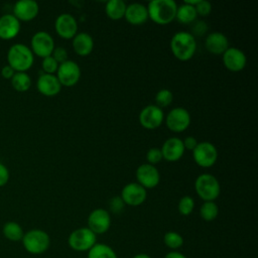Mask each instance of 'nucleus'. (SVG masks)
<instances>
[{
  "mask_svg": "<svg viewBox=\"0 0 258 258\" xmlns=\"http://www.w3.org/2000/svg\"><path fill=\"white\" fill-rule=\"evenodd\" d=\"M167 128L175 133L183 132L190 124V115L188 111L182 107H176L169 111L165 118Z\"/></svg>",
  "mask_w": 258,
  "mask_h": 258,
  "instance_id": "obj_10",
  "label": "nucleus"
},
{
  "mask_svg": "<svg viewBox=\"0 0 258 258\" xmlns=\"http://www.w3.org/2000/svg\"><path fill=\"white\" fill-rule=\"evenodd\" d=\"M222 60L225 68L234 73L242 71L247 63L245 53L237 47H228L222 54Z\"/></svg>",
  "mask_w": 258,
  "mask_h": 258,
  "instance_id": "obj_16",
  "label": "nucleus"
},
{
  "mask_svg": "<svg viewBox=\"0 0 258 258\" xmlns=\"http://www.w3.org/2000/svg\"><path fill=\"white\" fill-rule=\"evenodd\" d=\"M162 159H163V157H162V153H161L160 148L152 147L146 153L147 163H149L151 165H155V164L159 163Z\"/></svg>",
  "mask_w": 258,
  "mask_h": 258,
  "instance_id": "obj_34",
  "label": "nucleus"
},
{
  "mask_svg": "<svg viewBox=\"0 0 258 258\" xmlns=\"http://www.w3.org/2000/svg\"><path fill=\"white\" fill-rule=\"evenodd\" d=\"M120 197L125 205L137 207L145 202L147 198V191L139 183L130 182L124 185Z\"/></svg>",
  "mask_w": 258,
  "mask_h": 258,
  "instance_id": "obj_14",
  "label": "nucleus"
},
{
  "mask_svg": "<svg viewBox=\"0 0 258 258\" xmlns=\"http://www.w3.org/2000/svg\"><path fill=\"white\" fill-rule=\"evenodd\" d=\"M195 208V201L190 196L182 197L177 205V210L180 215L188 216L191 214Z\"/></svg>",
  "mask_w": 258,
  "mask_h": 258,
  "instance_id": "obj_32",
  "label": "nucleus"
},
{
  "mask_svg": "<svg viewBox=\"0 0 258 258\" xmlns=\"http://www.w3.org/2000/svg\"><path fill=\"white\" fill-rule=\"evenodd\" d=\"M126 6V3L122 0H110L106 3L105 11L110 19L119 20L124 17Z\"/></svg>",
  "mask_w": 258,
  "mask_h": 258,
  "instance_id": "obj_24",
  "label": "nucleus"
},
{
  "mask_svg": "<svg viewBox=\"0 0 258 258\" xmlns=\"http://www.w3.org/2000/svg\"><path fill=\"white\" fill-rule=\"evenodd\" d=\"M51 56L58 62V63H61L66 60H68V51L61 47V46H57V47H54L52 53H51Z\"/></svg>",
  "mask_w": 258,
  "mask_h": 258,
  "instance_id": "obj_37",
  "label": "nucleus"
},
{
  "mask_svg": "<svg viewBox=\"0 0 258 258\" xmlns=\"http://www.w3.org/2000/svg\"><path fill=\"white\" fill-rule=\"evenodd\" d=\"M58 66H59V63L51 55L42 58L41 67H42V71L44 72V74L54 75L58 69Z\"/></svg>",
  "mask_w": 258,
  "mask_h": 258,
  "instance_id": "obj_33",
  "label": "nucleus"
},
{
  "mask_svg": "<svg viewBox=\"0 0 258 258\" xmlns=\"http://www.w3.org/2000/svg\"><path fill=\"white\" fill-rule=\"evenodd\" d=\"M170 49L174 57L178 60H189L197 50L196 38L190 32L178 31L171 37Z\"/></svg>",
  "mask_w": 258,
  "mask_h": 258,
  "instance_id": "obj_2",
  "label": "nucleus"
},
{
  "mask_svg": "<svg viewBox=\"0 0 258 258\" xmlns=\"http://www.w3.org/2000/svg\"><path fill=\"white\" fill-rule=\"evenodd\" d=\"M7 61L15 73H26L33 64L34 54L27 45L15 43L7 51Z\"/></svg>",
  "mask_w": 258,
  "mask_h": 258,
  "instance_id": "obj_3",
  "label": "nucleus"
},
{
  "mask_svg": "<svg viewBox=\"0 0 258 258\" xmlns=\"http://www.w3.org/2000/svg\"><path fill=\"white\" fill-rule=\"evenodd\" d=\"M55 76L61 87H73L80 81L81 69L76 61L68 59L59 63Z\"/></svg>",
  "mask_w": 258,
  "mask_h": 258,
  "instance_id": "obj_9",
  "label": "nucleus"
},
{
  "mask_svg": "<svg viewBox=\"0 0 258 258\" xmlns=\"http://www.w3.org/2000/svg\"><path fill=\"white\" fill-rule=\"evenodd\" d=\"M146 7L148 18L156 24L166 25L175 19L177 5L173 0H152Z\"/></svg>",
  "mask_w": 258,
  "mask_h": 258,
  "instance_id": "obj_1",
  "label": "nucleus"
},
{
  "mask_svg": "<svg viewBox=\"0 0 258 258\" xmlns=\"http://www.w3.org/2000/svg\"><path fill=\"white\" fill-rule=\"evenodd\" d=\"M205 46L213 54H223L229 47V40L224 33L214 31L207 36Z\"/></svg>",
  "mask_w": 258,
  "mask_h": 258,
  "instance_id": "obj_22",
  "label": "nucleus"
},
{
  "mask_svg": "<svg viewBox=\"0 0 258 258\" xmlns=\"http://www.w3.org/2000/svg\"><path fill=\"white\" fill-rule=\"evenodd\" d=\"M197 14L201 16H208L212 11V4L206 0H199L195 6Z\"/></svg>",
  "mask_w": 258,
  "mask_h": 258,
  "instance_id": "obj_35",
  "label": "nucleus"
},
{
  "mask_svg": "<svg viewBox=\"0 0 258 258\" xmlns=\"http://www.w3.org/2000/svg\"><path fill=\"white\" fill-rule=\"evenodd\" d=\"M9 176L10 174L8 168L3 163L0 162V187L4 186L8 182Z\"/></svg>",
  "mask_w": 258,
  "mask_h": 258,
  "instance_id": "obj_39",
  "label": "nucleus"
},
{
  "mask_svg": "<svg viewBox=\"0 0 258 258\" xmlns=\"http://www.w3.org/2000/svg\"><path fill=\"white\" fill-rule=\"evenodd\" d=\"M88 252V258H117L115 251L103 243H96Z\"/></svg>",
  "mask_w": 258,
  "mask_h": 258,
  "instance_id": "obj_27",
  "label": "nucleus"
},
{
  "mask_svg": "<svg viewBox=\"0 0 258 258\" xmlns=\"http://www.w3.org/2000/svg\"><path fill=\"white\" fill-rule=\"evenodd\" d=\"M14 74H15L14 70H13L10 66H8V64L4 66V67L1 69V76H2L4 79H6V80H11V78L14 76Z\"/></svg>",
  "mask_w": 258,
  "mask_h": 258,
  "instance_id": "obj_41",
  "label": "nucleus"
},
{
  "mask_svg": "<svg viewBox=\"0 0 258 258\" xmlns=\"http://www.w3.org/2000/svg\"><path fill=\"white\" fill-rule=\"evenodd\" d=\"M54 47L53 38L46 31H37L31 37L30 49L33 54L41 58L51 55Z\"/></svg>",
  "mask_w": 258,
  "mask_h": 258,
  "instance_id": "obj_8",
  "label": "nucleus"
},
{
  "mask_svg": "<svg viewBox=\"0 0 258 258\" xmlns=\"http://www.w3.org/2000/svg\"><path fill=\"white\" fill-rule=\"evenodd\" d=\"M39 12V6L34 0H19L13 6V15L19 21H30Z\"/></svg>",
  "mask_w": 258,
  "mask_h": 258,
  "instance_id": "obj_17",
  "label": "nucleus"
},
{
  "mask_svg": "<svg viewBox=\"0 0 258 258\" xmlns=\"http://www.w3.org/2000/svg\"><path fill=\"white\" fill-rule=\"evenodd\" d=\"M197 16H198V14H197L195 6H191V5H188L185 3L177 6L175 19L179 23L189 24L196 20Z\"/></svg>",
  "mask_w": 258,
  "mask_h": 258,
  "instance_id": "obj_26",
  "label": "nucleus"
},
{
  "mask_svg": "<svg viewBox=\"0 0 258 258\" xmlns=\"http://www.w3.org/2000/svg\"><path fill=\"white\" fill-rule=\"evenodd\" d=\"M164 258H187L186 256H184L183 254L179 253V252H176V251H172V252H169L165 255Z\"/></svg>",
  "mask_w": 258,
  "mask_h": 258,
  "instance_id": "obj_42",
  "label": "nucleus"
},
{
  "mask_svg": "<svg viewBox=\"0 0 258 258\" xmlns=\"http://www.w3.org/2000/svg\"><path fill=\"white\" fill-rule=\"evenodd\" d=\"M191 31H192V35H204L207 31H208V25L205 21L203 20H200V21H197L194 25H192V28H191Z\"/></svg>",
  "mask_w": 258,
  "mask_h": 258,
  "instance_id": "obj_38",
  "label": "nucleus"
},
{
  "mask_svg": "<svg viewBox=\"0 0 258 258\" xmlns=\"http://www.w3.org/2000/svg\"><path fill=\"white\" fill-rule=\"evenodd\" d=\"M20 21L13 14H4L0 17V38L13 39L20 31Z\"/></svg>",
  "mask_w": 258,
  "mask_h": 258,
  "instance_id": "obj_20",
  "label": "nucleus"
},
{
  "mask_svg": "<svg viewBox=\"0 0 258 258\" xmlns=\"http://www.w3.org/2000/svg\"><path fill=\"white\" fill-rule=\"evenodd\" d=\"M56 33L64 39H72L78 33V22L70 13L59 14L54 22Z\"/></svg>",
  "mask_w": 258,
  "mask_h": 258,
  "instance_id": "obj_15",
  "label": "nucleus"
},
{
  "mask_svg": "<svg viewBox=\"0 0 258 258\" xmlns=\"http://www.w3.org/2000/svg\"><path fill=\"white\" fill-rule=\"evenodd\" d=\"M198 143H199L198 140H197L195 137H192V136H187V137H185V138L182 140V144H183L184 149L191 150V151L197 147Z\"/></svg>",
  "mask_w": 258,
  "mask_h": 258,
  "instance_id": "obj_40",
  "label": "nucleus"
},
{
  "mask_svg": "<svg viewBox=\"0 0 258 258\" xmlns=\"http://www.w3.org/2000/svg\"><path fill=\"white\" fill-rule=\"evenodd\" d=\"M124 18L129 24L142 25L149 19L147 7L141 3H131L126 6Z\"/></svg>",
  "mask_w": 258,
  "mask_h": 258,
  "instance_id": "obj_21",
  "label": "nucleus"
},
{
  "mask_svg": "<svg viewBox=\"0 0 258 258\" xmlns=\"http://www.w3.org/2000/svg\"><path fill=\"white\" fill-rule=\"evenodd\" d=\"M73 48L81 56L89 55L94 48L93 37L87 32H78L73 38Z\"/></svg>",
  "mask_w": 258,
  "mask_h": 258,
  "instance_id": "obj_23",
  "label": "nucleus"
},
{
  "mask_svg": "<svg viewBox=\"0 0 258 258\" xmlns=\"http://www.w3.org/2000/svg\"><path fill=\"white\" fill-rule=\"evenodd\" d=\"M21 242L28 253L32 255H39L48 249L50 245V238L45 231L32 229L24 233Z\"/></svg>",
  "mask_w": 258,
  "mask_h": 258,
  "instance_id": "obj_4",
  "label": "nucleus"
},
{
  "mask_svg": "<svg viewBox=\"0 0 258 258\" xmlns=\"http://www.w3.org/2000/svg\"><path fill=\"white\" fill-rule=\"evenodd\" d=\"M192 157L199 166L205 168L211 167L218 159V150L211 142H199L197 147L192 150Z\"/></svg>",
  "mask_w": 258,
  "mask_h": 258,
  "instance_id": "obj_7",
  "label": "nucleus"
},
{
  "mask_svg": "<svg viewBox=\"0 0 258 258\" xmlns=\"http://www.w3.org/2000/svg\"><path fill=\"white\" fill-rule=\"evenodd\" d=\"M195 189L203 201L214 202L220 196L221 185L215 175L202 173L196 178Z\"/></svg>",
  "mask_w": 258,
  "mask_h": 258,
  "instance_id": "obj_5",
  "label": "nucleus"
},
{
  "mask_svg": "<svg viewBox=\"0 0 258 258\" xmlns=\"http://www.w3.org/2000/svg\"><path fill=\"white\" fill-rule=\"evenodd\" d=\"M219 215V207L215 202H204L200 208V216L207 222L214 221Z\"/></svg>",
  "mask_w": 258,
  "mask_h": 258,
  "instance_id": "obj_29",
  "label": "nucleus"
},
{
  "mask_svg": "<svg viewBox=\"0 0 258 258\" xmlns=\"http://www.w3.org/2000/svg\"><path fill=\"white\" fill-rule=\"evenodd\" d=\"M132 258H151L149 255L144 254V253H140V254H136L135 256H133Z\"/></svg>",
  "mask_w": 258,
  "mask_h": 258,
  "instance_id": "obj_43",
  "label": "nucleus"
},
{
  "mask_svg": "<svg viewBox=\"0 0 258 258\" xmlns=\"http://www.w3.org/2000/svg\"><path fill=\"white\" fill-rule=\"evenodd\" d=\"M172 100H173V95L167 89H161L155 95L156 106L159 107L160 109L169 106L172 103Z\"/></svg>",
  "mask_w": 258,
  "mask_h": 258,
  "instance_id": "obj_31",
  "label": "nucleus"
},
{
  "mask_svg": "<svg viewBox=\"0 0 258 258\" xmlns=\"http://www.w3.org/2000/svg\"><path fill=\"white\" fill-rule=\"evenodd\" d=\"M124 207H125V204L120 196L113 197L109 201V208H110L111 212H113L114 214H119L120 212H122Z\"/></svg>",
  "mask_w": 258,
  "mask_h": 258,
  "instance_id": "obj_36",
  "label": "nucleus"
},
{
  "mask_svg": "<svg viewBox=\"0 0 258 258\" xmlns=\"http://www.w3.org/2000/svg\"><path fill=\"white\" fill-rule=\"evenodd\" d=\"M2 233L7 240L12 241V242L21 241L23 238V235H24L22 227L18 223L13 222V221L6 222L3 225Z\"/></svg>",
  "mask_w": 258,
  "mask_h": 258,
  "instance_id": "obj_25",
  "label": "nucleus"
},
{
  "mask_svg": "<svg viewBox=\"0 0 258 258\" xmlns=\"http://www.w3.org/2000/svg\"><path fill=\"white\" fill-rule=\"evenodd\" d=\"M163 242H164V244L167 248L172 249V250H176V249L180 248L183 245V238L177 232L169 231V232H166L164 234Z\"/></svg>",
  "mask_w": 258,
  "mask_h": 258,
  "instance_id": "obj_30",
  "label": "nucleus"
},
{
  "mask_svg": "<svg viewBox=\"0 0 258 258\" xmlns=\"http://www.w3.org/2000/svg\"><path fill=\"white\" fill-rule=\"evenodd\" d=\"M97 243V235L94 234L88 227H83L73 231L69 238V246L79 252L89 251Z\"/></svg>",
  "mask_w": 258,
  "mask_h": 258,
  "instance_id": "obj_6",
  "label": "nucleus"
},
{
  "mask_svg": "<svg viewBox=\"0 0 258 258\" xmlns=\"http://www.w3.org/2000/svg\"><path fill=\"white\" fill-rule=\"evenodd\" d=\"M160 150L163 159L169 162H174L182 157L185 149L181 139L177 137H170L164 141Z\"/></svg>",
  "mask_w": 258,
  "mask_h": 258,
  "instance_id": "obj_18",
  "label": "nucleus"
},
{
  "mask_svg": "<svg viewBox=\"0 0 258 258\" xmlns=\"http://www.w3.org/2000/svg\"><path fill=\"white\" fill-rule=\"evenodd\" d=\"M37 91L46 97L56 96L60 90L61 85L55 75H49L42 73L36 82Z\"/></svg>",
  "mask_w": 258,
  "mask_h": 258,
  "instance_id": "obj_19",
  "label": "nucleus"
},
{
  "mask_svg": "<svg viewBox=\"0 0 258 258\" xmlns=\"http://www.w3.org/2000/svg\"><path fill=\"white\" fill-rule=\"evenodd\" d=\"M111 226V216L102 208L93 210L88 217V228L96 235L106 233Z\"/></svg>",
  "mask_w": 258,
  "mask_h": 258,
  "instance_id": "obj_11",
  "label": "nucleus"
},
{
  "mask_svg": "<svg viewBox=\"0 0 258 258\" xmlns=\"http://www.w3.org/2000/svg\"><path fill=\"white\" fill-rule=\"evenodd\" d=\"M164 119L162 109L156 105H148L144 107L139 114V122L141 126L148 130L158 128Z\"/></svg>",
  "mask_w": 258,
  "mask_h": 258,
  "instance_id": "obj_12",
  "label": "nucleus"
},
{
  "mask_svg": "<svg viewBox=\"0 0 258 258\" xmlns=\"http://www.w3.org/2000/svg\"><path fill=\"white\" fill-rule=\"evenodd\" d=\"M136 182L145 189L153 188L157 186L160 181V173L155 165L143 163L136 169Z\"/></svg>",
  "mask_w": 258,
  "mask_h": 258,
  "instance_id": "obj_13",
  "label": "nucleus"
},
{
  "mask_svg": "<svg viewBox=\"0 0 258 258\" xmlns=\"http://www.w3.org/2000/svg\"><path fill=\"white\" fill-rule=\"evenodd\" d=\"M10 81L13 89L21 93L28 91L31 86V79L26 73H15Z\"/></svg>",
  "mask_w": 258,
  "mask_h": 258,
  "instance_id": "obj_28",
  "label": "nucleus"
}]
</instances>
